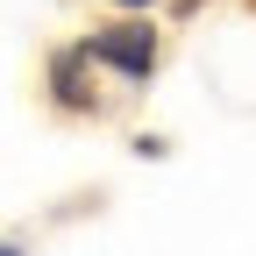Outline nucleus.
Masks as SVG:
<instances>
[{
  "mask_svg": "<svg viewBox=\"0 0 256 256\" xmlns=\"http://www.w3.org/2000/svg\"><path fill=\"white\" fill-rule=\"evenodd\" d=\"M92 57L114 64V72H128V78H150L156 36H150V22H114V28H100V36H92Z\"/></svg>",
  "mask_w": 256,
  "mask_h": 256,
  "instance_id": "obj_1",
  "label": "nucleus"
},
{
  "mask_svg": "<svg viewBox=\"0 0 256 256\" xmlns=\"http://www.w3.org/2000/svg\"><path fill=\"white\" fill-rule=\"evenodd\" d=\"M92 57V43H78V50H57L50 57V78H57V100L64 107H92V92H86V78H78V64Z\"/></svg>",
  "mask_w": 256,
  "mask_h": 256,
  "instance_id": "obj_2",
  "label": "nucleus"
},
{
  "mask_svg": "<svg viewBox=\"0 0 256 256\" xmlns=\"http://www.w3.org/2000/svg\"><path fill=\"white\" fill-rule=\"evenodd\" d=\"M0 256H22V242H0Z\"/></svg>",
  "mask_w": 256,
  "mask_h": 256,
  "instance_id": "obj_3",
  "label": "nucleus"
},
{
  "mask_svg": "<svg viewBox=\"0 0 256 256\" xmlns=\"http://www.w3.org/2000/svg\"><path fill=\"white\" fill-rule=\"evenodd\" d=\"M121 8H142V0H121Z\"/></svg>",
  "mask_w": 256,
  "mask_h": 256,
  "instance_id": "obj_4",
  "label": "nucleus"
}]
</instances>
